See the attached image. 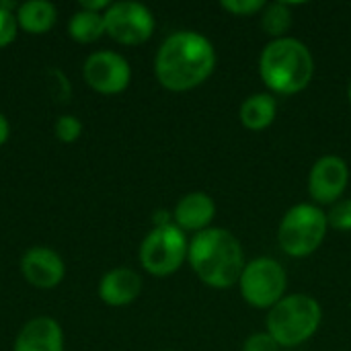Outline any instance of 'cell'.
<instances>
[{
    "label": "cell",
    "instance_id": "23",
    "mask_svg": "<svg viewBox=\"0 0 351 351\" xmlns=\"http://www.w3.org/2000/svg\"><path fill=\"white\" fill-rule=\"evenodd\" d=\"M16 37V19L10 10L0 8V47L8 45Z\"/></svg>",
    "mask_w": 351,
    "mask_h": 351
},
{
    "label": "cell",
    "instance_id": "22",
    "mask_svg": "<svg viewBox=\"0 0 351 351\" xmlns=\"http://www.w3.org/2000/svg\"><path fill=\"white\" fill-rule=\"evenodd\" d=\"M243 351H280V346H278V341L265 331V333H255V335H251V337L245 341Z\"/></svg>",
    "mask_w": 351,
    "mask_h": 351
},
{
    "label": "cell",
    "instance_id": "11",
    "mask_svg": "<svg viewBox=\"0 0 351 351\" xmlns=\"http://www.w3.org/2000/svg\"><path fill=\"white\" fill-rule=\"evenodd\" d=\"M21 267L27 282L37 288H53L64 278V261L56 251L45 247H35L27 251Z\"/></svg>",
    "mask_w": 351,
    "mask_h": 351
},
{
    "label": "cell",
    "instance_id": "13",
    "mask_svg": "<svg viewBox=\"0 0 351 351\" xmlns=\"http://www.w3.org/2000/svg\"><path fill=\"white\" fill-rule=\"evenodd\" d=\"M62 329L53 319L39 317L23 327L16 337L14 351H62Z\"/></svg>",
    "mask_w": 351,
    "mask_h": 351
},
{
    "label": "cell",
    "instance_id": "9",
    "mask_svg": "<svg viewBox=\"0 0 351 351\" xmlns=\"http://www.w3.org/2000/svg\"><path fill=\"white\" fill-rule=\"evenodd\" d=\"M84 78L95 90L115 95L130 84L132 70L123 56L113 51H97L84 62Z\"/></svg>",
    "mask_w": 351,
    "mask_h": 351
},
{
    "label": "cell",
    "instance_id": "4",
    "mask_svg": "<svg viewBox=\"0 0 351 351\" xmlns=\"http://www.w3.org/2000/svg\"><path fill=\"white\" fill-rule=\"evenodd\" d=\"M321 304L306 294L284 296L274 308H269L265 325L267 333L280 348H296L308 341L321 327Z\"/></svg>",
    "mask_w": 351,
    "mask_h": 351
},
{
    "label": "cell",
    "instance_id": "20",
    "mask_svg": "<svg viewBox=\"0 0 351 351\" xmlns=\"http://www.w3.org/2000/svg\"><path fill=\"white\" fill-rule=\"evenodd\" d=\"M267 4L263 0H224L222 8L237 14V16H249L255 12H261Z\"/></svg>",
    "mask_w": 351,
    "mask_h": 351
},
{
    "label": "cell",
    "instance_id": "21",
    "mask_svg": "<svg viewBox=\"0 0 351 351\" xmlns=\"http://www.w3.org/2000/svg\"><path fill=\"white\" fill-rule=\"evenodd\" d=\"M82 132V123L72 115H62L56 123V136L62 142H74Z\"/></svg>",
    "mask_w": 351,
    "mask_h": 351
},
{
    "label": "cell",
    "instance_id": "8",
    "mask_svg": "<svg viewBox=\"0 0 351 351\" xmlns=\"http://www.w3.org/2000/svg\"><path fill=\"white\" fill-rule=\"evenodd\" d=\"M103 19L105 33L123 45H140L154 31V16L140 2H115Z\"/></svg>",
    "mask_w": 351,
    "mask_h": 351
},
{
    "label": "cell",
    "instance_id": "1",
    "mask_svg": "<svg viewBox=\"0 0 351 351\" xmlns=\"http://www.w3.org/2000/svg\"><path fill=\"white\" fill-rule=\"evenodd\" d=\"M214 66L216 49L208 37L195 31H177L160 45L154 72L165 88L183 93L206 82Z\"/></svg>",
    "mask_w": 351,
    "mask_h": 351
},
{
    "label": "cell",
    "instance_id": "5",
    "mask_svg": "<svg viewBox=\"0 0 351 351\" xmlns=\"http://www.w3.org/2000/svg\"><path fill=\"white\" fill-rule=\"evenodd\" d=\"M327 228V214L321 208L313 204H298L282 218L278 241L290 257H306L321 247Z\"/></svg>",
    "mask_w": 351,
    "mask_h": 351
},
{
    "label": "cell",
    "instance_id": "3",
    "mask_svg": "<svg viewBox=\"0 0 351 351\" xmlns=\"http://www.w3.org/2000/svg\"><path fill=\"white\" fill-rule=\"evenodd\" d=\"M259 72L265 86L278 95H296L308 86L315 74L311 49L296 37L271 39L259 58Z\"/></svg>",
    "mask_w": 351,
    "mask_h": 351
},
{
    "label": "cell",
    "instance_id": "12",
    "mask_svg": "<svg viewBox=\"0 0 351 351\" xmlns=\"http://www.w3.org/2000/svg\"><path fill=\"white\" fill-rule=\"evenodd\" d=\"M216 204L214 199L204 191H193L181 197V202L175 208V226L181 230H193L195 234L210 228V222L214 220Z\"/></svg>",
    "mask_w": 351,
    "mask_h": 351
},
{
    "label": "cell",
    "instance_id": "16",
    "mask_svg": "<svg viewBox=\"0 0 351 351\" xmlns=\"http://www.w3.org/2000/svg\"><path fill=\"white\" fill-rule=\"evenodd\" d=\"M19 25L29 33H45L56 23V8L45 0H31L19 8Z\"/></svg>",
    "mask_w": 351,
    "mask_h": 351
},
{
    "label": "cell",
    "instance_id": "14",
    "mask_svg": "<svg viewBox=\"0 0 351 351\" xmlns=\"http://www.w3.org/2000/svg\"><path fill=\"white\" fill-rule=\"evenodd\" d=\"M142 290V280L136 271L132 269H113L109 271L99 286V294L103 298V302L111 304V306H125L130 302H134L140 296Z\"/></svg>",
    "mask_w": 351,
    "mask_h": 351
},
{
    "label": "cell",
    "instance_id": "24",
    "mask_svg": "<svg viewBox=\"0 0 351 351\" xmlns=\"http://www.w3.org/2000/svg\"><path fill=\"white\" fill-rule=\"evenodd\" d=\"M8 138V121L4 119V115L0 113V144H4Z\"/></svg>",
    "mask_w": 351,
    "mask_h": 351
},
{
    "label": "cell",
    "instance_id": "17",
    "mask_svg": "<svg viewBox=\"0 0 351 351\" xmlns=\"http://www.w3.org/2000/svg\"><path fill=\"white\" fill-rule=\"evenodd\" d=\"M70 35L80 43H90L105 33V19L99 12L80 10L70 19Z\"/></svg>",
    "mask_w": 351,
    "mask_h": 351
},
{
    "label": "cell",
    "instance_id": "18",
    "mask_svg": "<svg viewBox=\"0 0 351 351\" xmlns=\"http://www.w3.org/2000/svg\"><path fill=\"white\" fill-rule=\"evenodd\" d=\"M261 27L267 35H271L274 39L286 37V31L292 27V12H290V4L286 2H271L263 8V16H261Z\"/></svg>",
    "mask_w": 351,
    "mask_h": 351
},
{
    "label": "cell",
    "instance_id": "19",
    "mask_svg": "<svg viewBox=\"0 0 351 351\" xmlns=\"http://www.w3.org/2000/svg\"><path fill=\"white\" fill-rule=\"evenodd\" d=\"M327 224L339 232H350L351 230V197L339 199L333 204L331 212L327 214Z\"/></svg>",
    "mask_w": 351,
    "mask_h": 351
},
{
    "label": "cell",
    "instance_id": "7",
    "mask_svg": "<svg viewBox=\"0 0 351 351\" xmlns=\"http://www.w3.org/2000/svg\"><path fill=\"white\" fill-rule=\"evenodd\" d=\"M187 249V239L179 226H154V230H150L140 247V261L144 269L152 276H171L183 265Z\"/></svg>",
    "mask_w": 351,
    "mask_h": 351
},
{
    "label": "cell",
    "instance_id": "10",
    "mask_svg": "<svg viewBox=\"0 0 351 351\" xmlns=\"http://www.w3.org/2000/svg\"><path fill=\"white\" fill-rule=\"evenodd\" d=\"M350 181V167L341 156L327 154L315 162L308 175L311 197L319 204H335Z\"/></svg>",
    "mask_w": 351,
    "mask_h": 351
},
{
    "label": "cell",
    "instance_id": "15",
    "mask_svg": "<svg viewBox=\"0 0 351 351\" xmlns=\"http://www.w3.org/2000/svg\"><path fill=\"white\" fill-rule=\"evenodd\" d=\"M276 113H278V103L269 93L251 95L241 105V121L247 130L253 132H261L269 128L276 119Z\"/></svg>",
    "mask_w": 351,
    "mask_h": 351
},
{
    "label": "cell",
    "instance_id": "25",
    "mask_svg": "<svg viewBox=\"0 0 351 351\" xmlns=\"http://www.w3.org/2000/svg\"><path fill=\"white\" fill-rule=\"evenodd\" d=\"M348 97H350V103H351V82H350V90H348Z\"/></svg>",
    "mask_w": 351,
    "mask_h": 351
},
{
    "label": "cell",
    "instance_id": "6",
    "mask_svg": "<svg viewBox=\"0 0 351 351\" xmlns=\"http://www.w3.org/2000/svg\"><path fill=\"white\" fill-rule=\"evenodd\" d=\"M286 286V269L271 257H257L249 261L239 280L243 298L255 308H274L284 298Z\"/></svg>",
    "mask_w": 351,
    "mask_h": 351
},
{
    "label": "cell",
    "instance_id": "2",
    "mask_svg": "<svg viewBox=\"0 0 351 351\" xmlns=\"http://www.w3.org/2000/svg\"><path fill=\"white\" fill-rule=\"evenodd\" d=\"M187 259L195 276L218 290L239 284L247 265L239 239L226 228H206L197 232L189 243Z\"/></svg>",
    "mask_w": 351,
    "mask_h": 351
}]
</instances>
